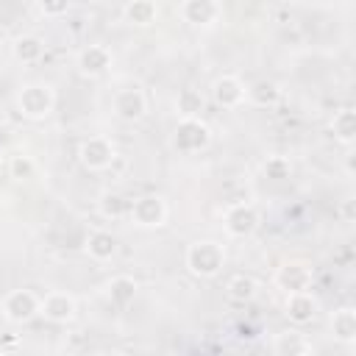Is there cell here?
Masks as SVG:
<instances>
[{
    "label": "cell",
    "mask_w": 356,
    "mask_h": 356,
    "mask_svg": "<svg viewBox=\"0 0 356 356\" xmlns=\"http://www.w3.org/2000/svg\"><path fill=\"white\" fill-rule=\"evenodd\" d=\"M131 211V200L122 195V192H103L100 195V214L106 220H120V217H128Z\"/></svg>",
    "instance_id": "7402d4cb"
},
{
    "label": "cell",
    "mask_w": 356,
    "mask_h": 356,
    "mask_svg": "<svg viewBox=\"0 0 356 356\" xmlns=\"http://www.w3.org/2000/svg\"><path fill=\"white\" fill-rule=\"evenodd\" d=\"M317 312H320V300H317L309 289H303V292H286L284 314H286L295 325H306V323H312V320L317 317Z\"/></svg>",
    "instance_id": "30bf717a"
},
{
    "label": "cell",
    "mask_w": 356,
    "mask_h": 356,
    "mask_svg": "<svg viewBox=\"0 0 356 356\" xmlns=\"http://www.w3.org/2000/svg\"><path fill=\"white\" fill-rule=\"evenodd\" d=\"M36 314H39V298L31 289H14L3 298V317L8 323L22 325V323L33 320Z\"/></svg>",
    "instance_id": "8992f818"
},
{
    "label": "cell",
    "mask_w": 356,
    "mask_h": 356,
    "mask_svg": "<svg viewBox=\"0 0 356 356\" xmlns=\"http://www.w3.org/2000/svg\"><path fill=\"white\" fill-rule=\"evenodd\" d=\"M86 253L95 259V261H108L114 253H117V239H114V234H108V231H92L89 236H86Z\"/></svg>",
    "instance_id": "ac0fdd59"
},
{
    "label": "cell",
    "mask_w": 356,
    "mask_h": 356,
    "mask_svg": "<svg viewBox=\"0 0 356 356\" xmlns=\"http://www.w3.org/2000/svg\"><path fill=\"white\" fill-rule=\"evenodd\" d=\"M122 14H125V19L131 25L145 28V25H153L156 22L159 6H156V0H128L125 8H122Z\"/></svg>",
    "instance_id": "d6986e66"
},
{
    "label": "cell",
    "mask_w": 356,
    "mask_h": 356,
    "mask_svg": "<svg viewBox=\"0 0 356 356\" xmlns=\"http://www.w3.org/2000/svg\"><path fill=\"white\" fill-rule=\"evenodd\" d=\"M331 331H334V339L350 345L356 342V309L350 306H342L331 314Z\"/></svg>",
    "instance_id": "2e32d148"
},
{
    "label": "cell",
    "mask_w": 356,
    "mask_h": 356,
    "mask_svg": "<svg viewBox=\"0 0 356 356\" xmlns=\"http://www.w3.org/2000/svg\"><path fill=\"white\" fill-rule=\"evenodd\" d=\"M331 134H334L337 142L353 145V139H356V111L348 108V106L339 108V111L334 114V120H331Z\"/></svg>",
    "instance_id": "ffe728a7"
},
{
    "label": "cell",
    "mask_w": 356,
    "mask_h": 356,
    "mask_svg": "<svg viewBox=\"0 0 356 356\" xmlns=\"http://www.w3.org/2000/svg\"><path fill=\"white\" fill-rule=\"evenodd\" d=\"M186 267L197 278H214L225 267V248L214 239H197L186 248Z\"/></svg>",
    "instance_id": "6da1fadb"
},
{
    "label": "cell",
    "mask_w": 356,
    "mask_h": 356,
    "mask_svg": "<svg viewBox=\"0 0 356 356\" xmlns=\"http://www.w3.org/2000/svg\"><path fill=\"white\" fill-rule=\"evenodd\" d=\"M261 172L270 178V181H286L292 175V161L286 156H267L261 161Z\"/></svg>",
    "instance_id": "484cf974"
},
{
    "label": "cell",
    "mask_w": 356,
    "mask_h": 356,
    "mask_svg": "<svg viewBox=\"0 0 356 356\" xmlns=\"http://www.w3.org/2000/svg\"><path fill=\"white\" fill-rule=\"evenodd\" d=\"M211 97L222 108H236L245 103V83L236 75H220L211 83Z\"/></svg>",
    "instance_id": "5bb4252c"
},
{
    "label": "cell",
    "mask_w": 356,
    "mask_h": 356,
    "mask_svg": "<svg viewBox=\"0 0 356 356\" xmlns=\"http://www.w3.org/2000/svg\"><path fill=\"white\" fill-rule=\"evenodd\" d=\"M339 211H342V217H345V220H353V200H345Z\"/></svg>",
    "instance_id": "f1b7e54d"
},
{
    "label": "cell",
    "mask_w": 356,
    "mask_h": 356,
    "mask_svg": "<svg viewBox=\"0 0 356 356\" xmlns=\"http://www.w3.org/2000/svg\"><path fill=\"white\" fill-rule=\"evenodd\" d=\"M11 50H14V58L17 61H22V64H36L42 56H44V42L39 39V36H19V39H14V44H11Z\"/></svg>",
    "instance_id": "44dd1931"
},
{
    "label": "cell",
    "mask_w": 356,
    "mask_h": 356,
    "mask_svg": "<svg viewBox=\"0 0 356 356\" xmlns=\"http://www.w3.org/2000/svg\"><path fill=\"white\" fill-rule=\"evenodd\" d=\"M175 111L181 114V120L200 117V111H203V95L197 89H181L178 97H175Z\"/></svg>",
    "instance_id": "d4e9b609"
},
{
    "label": "cell",
    "mask_w": 356,
    "mask_h": 356,
    "mask_svg": "<svg viewBox=\"0 0 356 356\" xmlns=\"http://www.w3.org/2000/svg\"><path fill=\"white\" fill-rule=\"evenodd\" d=\"M17 106L22 111V117L28 120H44L53 106H56V95L47 83H25L17 95Z\"/></svg>",
    "instance_id": "7a4b0ae2"
},
{
    "label": "cell",
    "mask_w": 356,
    "mask_h": 356,
    "mask_svg": "<svg viewBox=\"0 0 356 356\" xmlns=\"http://www.w3.org/2000/svg\"><path fill=\"white\" fill-rule=\"evenodd\" d=\"M0 159H3V147H0Z\"/></svg>",
    "instance_id": "f546056e"
},
{
    "label": "cell",
    "mask_w": 356,
    "mask_h": 356,
    "mask_svg": "<svg viewBox=\"0 0 356 356\" xmlns=\"http://www.w3.org/2000/svg\"><path fill=\"white\" fill-rule=\"evenodd\" d=\"M245 100H250L259 108H270V106H275L281 100V86L275 81H270V78H259L250 86H245Z\"/></svg>",
    "instance_id": "9a60e30c"
},
{
    "label": "cell",
    "mask_w": 356,
    "mask_h": 356,
    "mask_svg": "<svg viewBox=\"0 0 356 356\" xmlns=\"http://www.w3.org/2000/svg\"><path fill=\"white\" fill-rule=\"evenodd\" d=\"M70 6H72V0H36V8L44 17H61L70 11Z\"/></svg>",
    "instance_id": "83f0119b"
},
{
    "label": "cell",
    "mask_w": 356,
    "mask_h": 356,
    "mask_svg": "<svg viewBox=\"0 0 356 356\" xmlns=\"http://www.w3.org/2000/svg\"><path fill=\"white\" fill-rule=\"evenodd\" d=\"M312 281H314V273L306 261H286L284 267H278L275 273V284L284 289V292H303V289H312Z\"/></svg>",
    "instance_id": "8fae6325"
},
{
    "label": "cell",
    "mask_w": 356,
    "mask_h": 356,
    "mask_svg": "<svg viewBox=\"0 0 356 356\" xmlns=\"http://www.w3.org/2000/svg\"><path fill=\"white\" fill-rule=\"evenodd\" d=\"M209 142H211V128L200 117L181 120L172 131V145L181 153H200L209 147Z\"/></svg>",
    "instance_id": "3957f363"
},
{
    "label": "cell",
    "mask_w": 356,
    "mask_h": 356,
    "mask_svg": "<svg viewBox=\"0 0 356 356\" xmlns=\"http://www.w3.org/2000/svg\"><path fill=\"white\" fill-rule=\"evenodd\" d=\"M222 14V6L220 0H184L181 3V17L184 22L189 25H197V28H209L220 19Z\"/></svg>",
    "instance_id": "7c38bea8"
},
{
    "label": "cell",
    "mask_w": 356,
    "mask_h": 356,
    "mask_svg": "<svg viewBox=\"0 0 356 356\" xmlns=\"http://www.w3.org/2000/svg\"><path fill=\"white\" fill-rule=\"evenodd\" d=\"M222 222H225V231L231 236L245 239V236H250L259 228V211H256L253 203H234V206L225 209Z\"/></svg>",
    "instance_id": "52a82bcc"
},
{
    "label": "cell",
    "mask_w": 356,
    "mask_h": 356,
    "mask_svg": "<svg viewBox=\"0 0 356 356\" xmlns=\"http://www.w3.org/2000/svg\"><path fill=\"white\" fill-rule=\"evenodd\" d=\"M8 172H11V178H17V181H28V178H33L36 167H33V161H31L28 156H14V159L8 161Z\"/></svg>",
    "instance_id": "4316f807"
},
{
    "label": "cell",
    "mask_w": 356,
    "mask_h": 356,
    "mask_svg": "<svg viewBox=\"0 0 356 356\" xmlns=\"http://www.w3.org/2000/svg\"><path fill=\"white\" fill-rule=\"evenodd\" d=\"M39 314H44L50 323H70L75 317V298L67 292H47L39 298Z\"/></svg>",
    "instance_id": "4fadbf2b"
},
{
    "label": "cell",
    "mask_w": 356,
    "mask_h": 356,
    "mask_svg": "<svg viewBox=\"0 0 356 356\" xmlns=\"http://www.w3.org/2000/svg\"><path fill=\"white\" fill-rule=\"evenodd\" d=\"M273 350L278 356H303V353H312V342L300 331H281L273 342Z\"/></svg>",
    "instance_id": "e0dca14e"
},
{
    "label": "cell",
    "mask_w": 356,
    "mask_h": 356,
    "mask_svg": "<svg viewBox=\"0 0 356 356\" xmlns=\"http://www.w3.org/2000/svg\"><path fill=\"white\" fill-rule=\"evenodd\" d=\"M136 298V281L131 275H117L108 281V300L114 306H128Z\"/></svg>",
    "instance_id": "603a6c76"
},
{
    "label": "cell",
    "mask_w": 356,
    "mask_h": 356,
    "mask_svg": "<svg viewBox=\"0 0 356 356\" xmlns=\"http://www.w3.org/2000/svg\"><path fill=\"white\" fill-rule=\"evenodd\" d=\"M78 159H81V164L86 170L100 172V170H108L114 164L117 147H114V142L108 136H89V139H83L78 145Z\"/></svg>",
    "instance_id": "277c9868"
},
{
    "label": "cell",
    "mask_w": 356,
    "mask_h": 356,
    "mask_svg": "<svg viewBox=\"0 0 356 356\" xmlns=\"http://www.w3.org/2000/svg\"><path fill=\"white\" fill-rule=\"evenodd\" d=\"M145 111H147V97H145V92L136 83L134 86H125V89H120L114 95V114L120 120L136 122V120L145 117Z\"/></svg>",
    "instance_id": "ba28073f"
},
{
    "label": "cell",
    "mask_w": 356,
    "mask_h": 356,
    "mask_svg": "<svg viewBox=\"0 0 356 356\" xmlns=\"http://www.w3.org/2000/svg\"><path fill=\"white\" fill-rule=\"evenodd\" d=\"M114 64V56L106 44H86L81 53H78V72L86 75V78H100L111 70Z\"/></svg>",
    "instance_id": "9c48e42d"
},
{
    "label": "cell",
    "mask_w": 356,
    "mask_h": 356,
    "mask_svg": "<svg viewBox=\"0 0 356 356\" xmlns=\"http://www.w3.org/2000/svg\"><path fill=\"white\" fill-rule=\"evenodd\" d=\"M128 217L139 228H159L167 220V203H164L161 195H142V197L131 200Z\"/></svg>",
    "instance_id": "5b68a950"
},
{
    "label": "cell",
    "mask_w": 356,
    "mask_h": 356,
    "mask_svg": "<svg viewBox=\"0 0 356 356\" xmlns=\"http://www.w3.org/2000/svg\"><path fill=\"white\" fill-rule=\"evenodd\" d=\"M225 292H228V298H231L234 303H248V300L256 298V281H253L250 275H245V273H236V275L228 281Z\"/></svg>",
    "instance_id": "cb8c5ba5"
}]
</instances>
